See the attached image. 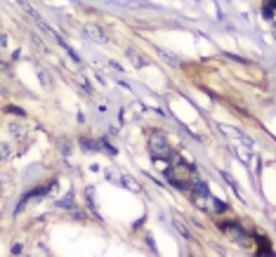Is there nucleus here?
<instances>
[{"instance_id":"7ed1b4c3","label":"nucleus","mask_w":276,"mask_h":257,"mask_svg":"<svg viewBox=\"0 0 276 257\" xmlns=\"http://www.w3.org/2000/svg\"><path fill=\"white\" fill-rule=\"evenodd\" d=\"M80 144H83V149H87V151H100V149L104 147V142L100 144V142H90V140H83Z\"/></svg>"},{"instance_id":"423d86ee","label":"nucleus","mask_w":276,"mask_h":257,"mask_svg":"<svg viewBox=\"0 0 276 257\" xmlns=\"http://www.w3.org/2000/svg\"><path fill=\"white\" fill-rule=\"evenodd\" d=\"M3 158H10V147L8 144H3Z\"/></svg>"},{"instance_id":"f257e3e1","label":"nucleus","mask_w":276,"mask_h":257,"mask_svg":"<svg viewBox=\"0 0 276 257\" xmlns=\"http://www.w3.org/2000/svg\"><path fill=\"white\" fill-rule=\"evenodd\" d=\"M149 149H151V156L153 158H168L170 156V149H168V137L163 133H153L149 137Z\"/></svg>"},{"instance_id":"39448f33","label":"nucleus","mask_w":276,"mask_h":257,"mask_svg":"<svg viewBox=\"0 0 276 257\" xmlns=\"http://www.w3.org/2000/svg\"><path fill=\"white\" fill-rule=\"evenodd\" d=\"M128 57H132V62L137 64V66H144V62H142V57H139L137 52H132V50H128Z\"/></svg>"},{"instance_id":"f03ea898","label":"nucleus","mask_w":276,"mask_h":257,"mask_svg":"<svg viewBox=\"0 0 276 257\" xmlns=\"http://www.w3.org/2000/svg\"><path fill=\"white\" fill-rule=\"evenodd\" d=\"M83 33L87 36V38H92L95 43H100V45H104L107 43V36L100 31V26H95V24H90V26H85L83 29Z\"/></svg>"},{"instance_id":"20e7f679","label":"nucleus","mask_w":276,"mask_h":257,"mask_svg":"<svg viewBox=\"0 0 276 257\" xmlns=\"http://www.w3.org/2000/svg\"><path fill=\"white\" fill-rule=\"evenodd\" d=\"M121 184H123V187H128V189H132V191H139V184L135 182V179H130V177H123Z\"/></svg>"}]
</instances>
